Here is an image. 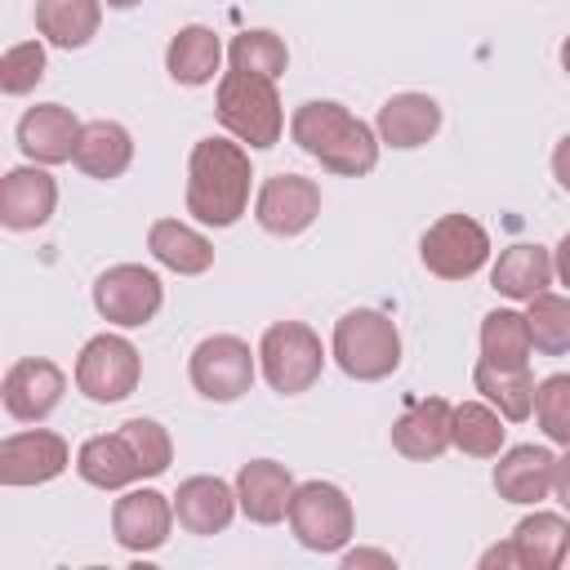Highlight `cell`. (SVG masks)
<instances>
[{
    "mask_svg": "<svg viewBox=\"0 0 570 570\" xmlns=\"http://www.w3.org/2000/svg\"><path fill=\"white\" fill-rule=\"evenodd\" d=\"M289 138L330 174L343 178H365L379 165V129L365 125L361 116H352L343 102L330 98H312L298 102L289 116Z\"/></svg>",
    "mask_w": 570,
    "mask_h": 570,
    "instance_id": "6da1fadb",
    "label": "cell"
},
{
    "mask_svg": "<svg viewBox=\"0 0 570 570\" xmlns=\"http://www.w3.org/2000/svg\"><path fill=\"white\" fill-rule=\"evenodd\" d=\"M249 151L236 138L209 134L187 156V214L205 227H232L249 209Z\"/></svg>",
    "mask_w": 570,
    "mask_h": 570,
    "instance_id": "7a4b0ae2",
    "label": "cell"
},
{
    "mask_svg": "<svg viewBox=\"0 0 570 570\" xmlns=\"http://www.w3.org/2000/svg\"><path fill=\"white\" fill-rule=\"evenodd\" d=\"M214 116L236 142H245L254 151L276 147L285 134V107H281L276 80L258 76V71H240V67L223 71L218 94H214Z\"/></svg>",
    "mask_w": 570,
    "mask_h": 570,
    "instance_id": "3957f363",
    "label": "cell"
},
{
    "mask_svg": "<svg viewBox=\"0 0 570 570\" xmlns=\"http://www.w3.org/2000/svg\"><path fill=\"white\" fill-rule=\"evenodd\" d=\"M330 352L347 379L379 383V379L396 374V365H401V330L392 316H383L374 307H356L334 321Z\"/></svg>",
    "mask_w": 570,
    "mask_h": 570,
    "instance_id": "277c9868",
    "label": "cell"
},
{
    "mask_svg": "<svg viewBox=\"0 0 570 570\" xmlns=\"http://www.w3.org/2000/svg\"><path fill=\"white\" fill-rule=\"evenodd\" d=\"M258 370L267 379L272 392L281 396H303L316 387L321 370H325V347L321 334L303 321H276L263 330L258 338Z\"/></svg>",
    "mask_w": 570,
    "mask_h": 570,
    "instance_id": "5b68a950",
    "label": "cell"
},
{
    "mask_svg": "<svg viewBox=\"0 0 570 570\" xmlns=\"http://www.w3.org/2000/svg\"><path fill=\"white\" fill-rule=\"evenodd\" d=\"M289 530L307 552H343L356 534L352 499L334 481H303L289 499Z\"/></svg>",
    "mask_w": 570,
    "mask_h": 570,
    "instance_id": "8992f818",
    "label": "cell"
},
{
    "mask_svg": "<svg viewBox=\"0 0 570 570\" xmlns=\"http://www.w3.org/2000/svg\"><path fill=\"white\" fill-rule=\"evenodd\" d=\"M187 374H191V387L214 401V405H232L240 401L249 387H254V374H258V352H249L245 338L236 334H209L191 347V361H187Z\"/></svg>",
    "mask_w": 570,
    "mask_h": 570,
    "instance_id": "52a82bcc",
    "label": "cell"
},
{
    "mask_svg": "<svg viewBox=\"0 0 570 570\" xmlns=\"http://www.w3.org/2000/svg\"><path fill=\"white\" fill-rule=\"evenodd\" d=\"M419 258L441 281H472L490 263V232L472 214H441L423 232Z\"/></svg>",
    "mask_w": 570,
    "mask_h": 570,
    "instance_id": "ba28073f",
    "label": "cell"
},
{
    "mask_svg": "<svg viewBox=\"0 0 570 570\" xmlns=\"http://www.w3.org/2000/svg\"><path fill=\"white\" fill-rule=\"evenodd\" d=\"M138 379H142V356L125 334H94L76 356V387L98 405H116L134 396Z\"/></svg>",
    "mask_w": 570,
    "mask_h": 570,
    "instance_id": "9c48e42d",
    "label": "cell"
},
{
    "mask_svg": "<svg viewBox=\"0 0 570 570\" xmlns=\"http://www.w3.org/2000/svg\"><path fill=\"white\" fill-rule=\"evenodd\" d=\"M160 303H165V285L142 263H116L94 281V307L107 325L138 330V325L156 321Z\"/></svg>",
    "mask_w": 570,
    "mask_h": 570,
    "instance_id": "30bf717a",
    "label": "cell"
},
{
    "mask_svg": "<svg viewBox=\"0 0 570 570\" xmlns=\"http://www.w3.org/2000/svg\"><path fill=\"white\" fill-rule=\"evenodd\" d=\"M321 214V187L303 174H272L254 196V218L267 236H303Z\"/></svg>",
    "mask_w": 570,
    "mask_h": 570,
    "instance_id": "8fae6325",
    "label": "cell"
},
{
    "mask_svg": "<svg viewBox=\"0 0 570 570\" xmlns=\"http://www.w3.org/2000/svg\"><path fill=\"white\" fill-rule=\"evenodd\" d=\"M67 392V374L49 361V356H22L4 370V383H0V401H4V414L18 419V423H45L58 401Z\"/></svg>",
    "mask_w": 570,
    "mask_h": 570,
    "instance_id": "7c38bea8",
    "label": "cell"
},
{
    "mask_svg": "<svg viewBox=\"0 0 570 570\" xmlns=\"http://www.w3.org/2000/svg\"><path fill=\"white\" fill-rule=\"evenodd\" d=\"M71 468V445L49 428L9 432L0 441V485H45Z\"/></svg>",
    "mask_w": 570,
    "mask_h": 570,
    "instance_id": "4fadbf2b",
    "label": "cell"
},
{
    "mask_svg": "<svg viewBox=\"0 0 570 570\" xmlns=\"http://www.w3.org/2000/svg\"><path fill=\"white\" fill-rule=\"evenodd\" d=\"M174 499L142 485V490H125L111 503V534L125 552H156L165 548L169 530H174Z\"/></svg>",
    "mask_w": 570,
    "mask_h": 570,
    "instance_id": "5bb4252c",
    "label": "cell"
},
{
    "mask_svg": "<svg viewBox=\"0 0 570 570\" xmlns=\"http://www.w3.org/2000/svg\"><path fill=\"white\" fill-rule=\"evenodd\" d=\"M58 209V183L49 165H18L0 178V223L9 232H36Z\"/></svg>",
    "mask_w": 570,
    "mask_h": 570,
    "instance_id": "9a60e30c",
    "label": "cell"
},
{
    "mask_svg": "<svg viewBox=\"0 0 570 570\" xmlns=\"http://www.w3.org/2000/svg\"><path fill=\"white\" fill-rule=\"evenodd\" d=\"M80 129L85 125L76 120L71 107H62V102H36L18 120V151L31 165H62V160L76 156Z\"/></svg>",
    "mask_w": 570,
    "mask_h": 570,
    "instance_id": "2e32d148",
    "label": "cell"
},
{
    "mask_svg": "<svg viewBox=\"0 0 570 570\" xmlns=\"http://www.w3.org/2000/svg\"><path fill=\"white\" fill-rule=\"evenodd\" d=\"M450 445H454V405L445 396H423L392 423V450L414 463H432Z\"/></svg>",
    "mask_w": 570,
    "mask_h": 570,
    "instance_id": "e0dca14e",
    "label": "cell"
},
{
    "mask_svg": "<svg viewBox=\"0 0 570 570\" xmlns=\"http://www.w3.org/2000/svg\"><path fill=\"white\" fill-rule=\"evenodd\" d=\"M294 476L285 463L276 459H249L236 472V503L254 525H276L289 517V499H294Z\"/></svg>",
    "mask_w": 570,
    "mask_h": 570,
    "instance_id": "ac0fdd59",
    "label": "cell"
},
{
    "mask_svg": "<svg viewBox=\"0 0 570 570\" xmlns=\"http://www.w3.org/2000/svg\"><path fill=\"white\" fill-rule=\"evenodd\" d=\"M236 485H227L223 476H187V481H178V490H174V517H178V525L187 530V534H200V539H209V534H223L227 525H232V517H236Z\"/></svg>",
    "mask_w": 570,
    "mask_h": 570,
    "instance_id": "d6986e66",
    "label": "cell"
},
{
    "mask_svg": "<svg viewBox=\"0 0 570 570\" xmlns=\"http://www.w3.org/2000/svg\"><path fill=\"white\" fill-rule=\"evenodd\" d=\"M552 472H557V454L548 445H512V450L499 454L490 481H494L499 499L534 508L539 499L552 494Z\"/></svg>",
    "mask_w": 570,
    "mask_h": 570,
    "instance_id": "ffe728a7",
    "label": "cell"
},
{
    "mask_svg": "<svg viewBox=\"0 0 570 570\" xmlns=\"http://www.w3.org/2000/svg\"><path fill=\"white\" fill-rule=\"evenodd\" d=\"M374 129H379V142H387L396 151H414L428 138H436V129H441V102L432 94H414V89L410 94H392L379 107Z\"/></svg>",
    "mask_w": 570,
    "mask_h": 570,
    "instance_id": "44dd1931",
    "label": "cell"
},
{
    "mask_svg": "<svg viewBox=\"0 0 570 570\" xmlns=\"http://www.w3.org/2000/svg\"><path fill=\"white\" fill-rule=\"evenodd\" d=\"M76 476L94 490H129L134 481H142V463L134 454V445L116 432L107 436H89L80 450H76Z\"/></svg>",
    "mask_w": 570,
    "mask_h": 570,
    "instance_id": "7402d4cb",
    "label": "cell"
},
{
    "mask_svg": "<svg viewBox=\"0 0 570 570\" xmlns=\"http://www.w3.org/2000/svg\"><path fill=\"white\" fill-rule=\"evenodd\" d=\"M76 169L85 178H98V183H111L129 169L134 160V138L120 120H89L80 129V142H76Z\"/></svg>",
    "mask_w": 570,
    "mask_h": 570,
    "instance_id": "603a6c76",
    "label": "cell"
},
{
    "mask_svg": "<svg viewBox=\"0 0 570 570\" xmlns=\"http://www.w3.org/2000/svg\"><path fill=\"white\" fill-rule=\"evenodd\" d=\"M512 548L521 570H557L570 557V521L561 512H530L512 525Z\"/></svg>",
    "mask_w": 570,
    "mask_h": 570,
    "instance_id": "cb8c5ba5",
    "label": "cell"
},
{
    "mask_svg": "<svg viewBox=\"0 0 570 570\" xmlns=\"http://www.w3.org/2000/svg\"><path fill=\"white\" fill-rule=\"evenodd\" d=\"M147 249L160 267L178 272V276H200L214 267V245L209 236H200L196 227L178 223V218H156L147 227Z\"/></svg>",
    "mask_w": 570,
    "mask_h": 570,
    "instance_id": "d4e9b609",
    "label": "cell"
},
{
    "mask_svg": "<svg viewBox=\"0 0 570 570\" xmlns=\"http://www.w3.org/2000/svg\"><path fill=\"white\" fill-rule=\"evenodd\" d=\"M552 276H557L552 272V254L543 245H530V240L508 245L499 254V263L490 267V285L503 298H517V303H530L534 294H543L552 285Z\"/></svg>",
    "mask_w": 570,
    "mask_h": 570,
    "instance_id": "484cf974",
    "label": "cell"
},
{
    "mask_svg": "<svg viewBox=\"0 0 570 570\" xmlns=\"http://www.w3.org/2000/svg\"><path fill=\"white\" fill-rule=\"evenodd\" d=\"M218 62H223V40L209 27H200V22L178 27L174 40H169V49H165V71L178 85H187V89L209 85L214 71H218Z\"/></svg>",
    "mask_w": 570,
    "mask_h": 570,
    "instance_id": "4316f807",
    "label": "cell"
},
{
    "mask_svg": "<svg viewBox=\"0 0 570 570\" xmlns=\"http://www.w3.org/2000/svg\"><path fill=\"white\" fill-rule=\"evenodd\" d=\"M472 387L508 423H525L534 414V379H530V365H490V361H476Z\"/></svg>",
    "mask_w": 570,
    "mask_h": 570,
    "instance_id": "83f0119b",
    "label": "cell"
},
{
    "mask_svg": "<svg viewBox=\"0 0 570 570\" xmlns=\"http://www.w3.org/2000/svg\"><path fill=\"white\" fill-rule=\"evenodd\" d=\"M102 0H36V31L58 49H85L98 36Z\"/></svg>",
    "mask_w": 570,
    "mask_h": 570,
    "instance_id": "f1b7e54d",
    "label": "cell"
},
{
    "mask_svg": "<svg viewBox=\"0 0 570 570\" xmlns=\"http://www.w3.org/2000/svg\"><path fill=\"white\" fill-rule=\"evenodd\" d=\"M534 338L525 325V312L512 307H494L481 316V361L490 365H530Z\"/></svg>",
    "mask_w": 570,
    "mask_h": 570,
    "instance_id": "f546056e",
    "label": "cell"
},
{
    "mask_svg": "<svg viewBox=\"0 0 570 570\" xmlns=\"http://www.w3.org/2000/svg\"><path fill=\"white\" fill-rule=\"evenodd\" d=\"M508 419L490 405V401H459L454 405V450H463L468 459H499L503 454V428Z\"/></svg>",
    "mask_w": 570,
    "mask_h": 570,
    "instance_id": "4dcf8cb0",
    "label": "cell"
},
{
    "mask_svg": "<svg viewBox=\"0 0 570 570\" xmlns=\"http://www.w3.org/2000/svg\"><path fill=\"white\" fill-rule=\"evenodd\" d=\"M525 325H530V338H534V352L543 356H566L570 352V298L566 294H534L525 303Z\"/></svg>",
    "mask_w": 570,
    "mask_h": 570,
    "instance_id": "1f68e13d",
    "label": "cell"
},
{
    "mask_svg": "<svg viewBox=\"0 0 570 570\" xmlns=\"http://www.w3.org/2000/svg\"><path fill=\"white\" fill-rule=\"evenodd\" d=\"M227 62L240 67V71H258V76L281 80L285 67H289V49H285V40H281L276 31H267V27H249V31L232 36V45H227Z\"/></svg>",
    "mask_w": 570,
    "mask_h": 570,
    "instance_id": "d6a6232c",
    "label": "cell"
},
{
    "mask_svg": "<svg viewBox=\"0 0 570 570\" xmlns=\"http://www.w3.org/2000/svg\"><path fill=\"white\" fill-rule=\"evenodd\" d=\"M534 423L548 441L570 450V374H548L534 383Z\"/></svg>",
    "mask_w": 570,
    "mask_h": 570,
    "instance_id": "836d02e7",
    "label": "cell"
},
{
    "mask_svg": "<svg viewBox=\"0 0 570 570\" xmlns=\"http://www.w3.org/2000/svg\"><path fill=\"white\" fill-rule=\"evenodd\" d=\"M45 71H49V62H45V45L40 40L9 45L4 58H0V89L9 98H22V94H31L45 80Z\"/></svg>",
    "mask_w": 570,
    "mask_h": 570,
    "instance_id": "e575fe53",
    "label": "cell"
},
{
    "mask_svg": "<svg viewBox=\"0 0 570 570\" xmlns=\"http://www.w3.org/2000/svg\"><path fill=\"white\" fill-rule=\"evenodd\" d=\"M120 436L134 445V454H138V463H142V476H160V472L174 463V441H169L165 423L138 414V419H125V423H120Z\"/></svg>",
    "mask_w": 570,
    "mask_h": 570,
    "instance_id": "d590c367",
    "label": "cell"
},
{
    "mask_svg": "<svg viewBox=\"0 0 570 570\" xmlns=\"http://www.w3.org/2000/svg\"><path fill=\"white\" fill-rule=\"evenodd\" d=\"M494 566H499V570H512V566H521V561H517V548H512V539H508V543H494V548H485V552H481V570H494Z\"/></svg>",
    "mask_w": 570,
    "mask_h": 570,
    "instance_id": "8d00e7d4",
    "label": "cell"
},
{
    "mask_svg": "<svg viewBox=\"0 0 570 570\" xmlns=\"http://www.w3.org/2000/svg\"><path fill=\"white\" fill-rule=\"evenodd\" d=\"M552 178H557L561 191H570V134L552 147Z\"/></svg>",
    "mask_w": 570,
    "mask_h": 570,
    "instance_id": "74e56055",
    "label": "cell"
},
{
    "mask_svg": "<svg viewBox=\"0 0 570 570\" xmlns=\"http://www.w3.org/2000/svg\"><path fill=\"white\" fill-rule=\"evenodd\" d=\"M552 494H557V503L570 512V450L557 459V472H552Z\"/></svg>",
    "mask_w": 570,
    "mask_h": 570,
    "instance_id": "f35d334b",
    "label": "cell"
},
{
    "mask_svg": "<svg viewBox=\"0 0 570 570\" xmlns=\"http://www.w3.org/2000/svg\"><path fill=\"white\" fill-rule=\"evenodd\" d=\"M343 566H347V570H356V566H383V570H392L396 561H392L387 552H374V548H356V552H347V557H343Z\"/></svg>",
    "mask_w": 570,
    "mask_h": 570,
    "instance_id": "ab89813d",
    "label": "cell"
},
{
    "mask_svg": "<svg viewBox=\"0 0 570 570\" xmlns=\"http://www.w3.org/2000/svg\"><path fill=\"white\" fill-rule=\"evenodd\" d=\"M552 272H557V281L570 289V232L557 240V249H552Z\"/></svg>",
    "mask_w": 570,
    "mask_h": 570,
    "instance_id": "60d3db41",
    "label": "cell"
},
{
    "mask_svg": "<svg viewBox=\"0 0 570 570\" xmlns=\"http://www.w3.org/2000/svg\"><path fill=\"white\" fill-rule=\"evenodd\" d=\"M561 67H566V76H570V36L561 40Z\"/></svg>",
    "mask_w": 570,
    "mask_h": 570,
    "instance_id": "b9f144b4",
    "label": "cell"
},
{
    "mask_svg": "<svg viewBox=\"0 0 570 570\" xmlns=\"http://www.w3.org/2000/svg\"><path fill=\"white\" fill-rule=\"evenodd\" d=\"M102 4H111V9H134V4H142V0H102Z\"/></svg>",
    "mask_w": 570,
    "mask_h": 570,
    "instance_id": "7bdbcfd3",
    "label": "cell"
},
{
    "mask_svg": "<svg viewBox=\"0 0 570 570\" xmlns=\"http://www.w3.org/2000/svg\"><path fill=\"white\" fill-rule=\"evenodd\" d=\"M566 561H570V557H566Z\"/></svg>",
    "mask_w": 570,
    "mask_h": 570,
    "instance_id": "ee69618b",
    "label": "cell"
}]
</instances>
